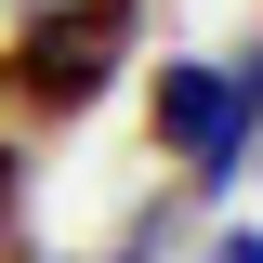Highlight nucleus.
<instances>
[{"label":"nucleus","instance_id":"1","mask_svg":"<svg viewBox=\"0 0 263 263\" xmlns=\"http://www.w3.org/2000/svg\"><path fill=\"white\" fill-rule=\"evenodd\" d=\"M158 40V0H13L0 27V132L13 145H66L119 105V79Z\"/></svg>","mask_w":263,"mask_h":263},{"label":"nucleus","instance_id":"4","mask_svg":"<svg viewBox=\"0 0 263 263\" xmlns=\"http://www.w3.org/2000/svg\"><path fill=\"white\" fill-rule=\"evenodd\" d=\"M197 263H263V224H224V237H211Z\"/></svg>","mask_w":263,"mask_h":263},{"label":"nucleus","instance_id":"7","mask_svg":"<svg viewBox=\"0 0 263 263\" xmlns=\"http://www.w3.org/2000/svg\"><path fill=\"white\" fill-rule=\"evenodd\" d=\"M250 40H263V27H250Z\"/></svg>","mask_w":263,"mask_h":263},{"label":"nucleus","instance_id":"6","mask_svg":"<svg viewBox=\"0 0 263 263\" xmlns=\"http://www.w3.org/2000/svg\"><path fill=\"white\" fill-rule=\"evenodd\" d=\"M40 263H53V250H40Z\"/></svg>","mask_w":263,"mask_h":263},{"label":"nucleus","instance_id":"2","mask_svg":"<svg viewBox=\"0 0 263 263\" xmlns=\"http://www.w3.org/2000/svg\"><path fill=\"white\" fill-rule=\"evenodd\" d=\"M145 79V158H171L184 184H237L250 171V92H237V66L224 53H158V66H132Z\"/></svg>","mask_w":263,"mask_h":263},{"label":"nucleus","instance_id":"5","mask_svg":"<svg viewBox=\"0 0 263 263\" xmlns=\"http://www.w3.org/2000/svg\"><path fill=\"white\" fill-rule=\"evenodd\" d=\"M250 158H263V132H250Z\"/></svg>","mask_w":263,"mask_h":263},{"label":"nucleus","instance_id":"3","mask_svg":"<svg viewBox=\"0 0 263 263\" xmlns=\"http://www.w3.org/2000/svg\"><path fill=\"white\" fill-rule=\"evenodd\" d=\"M27 211H40V145H13V132H0V263L27 250Z\"/></svg>","mask_w":263,"mask_h":263}]
</instances>
